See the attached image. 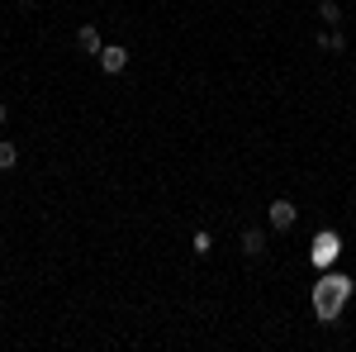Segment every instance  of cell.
I'll list each match as a JSON object with an SVG mask.
<instances>
[{"instance_id":"3957f363","label":"cell","mask_w":356,"mask_h":352,"mask_svg":"<svg viewBox=\"0 0 356 352\" xmlns=\"http://www.w3.org/2000/svg\"><path fill=\"white\" fill-rule=\"evenodd\" d=\"M342 252V243H337V234H318L314 238V247H309V257H314V267H328L332 257Z\"/></svg>"},{"instance_id":"8992f818","label":"cell","mask_w":356,"mask_h":352,"mask_svg":"<svg viewBox=\"0 0 356 352\" xmlns=\"http://www.w3.org/2000/svg\"><path fill=\"white\" fill-rule=\"evenodd\" d=\"M243 252L247 257H261V252H266V234H261V229H247L243 234Z\"/></svg>"},{"instance_id":"5b68a950","label":"cell","mask_w":356,"mask_h":352,"mask_svg":"<svg viewBox=\"0 0 356 352\" xmlns=\"http://www.w3.org/2000/svg\"><path fill=\"white\" fill-rule=\"evenodd\" d=\"M76 48L100 57V48H105V43H100V29H95V24H81V29H76Z\"/></svg>"},{"instance_id":"52a82bcc","label":"cell","mask_w":356,"mask_h":352,"mask_svg":"<svg viewBox=\"0 0 356 352\" xmlns=\"http://www.w3.org/2000/svg\"><path fill=\"white\" fill-rule=\"evenodd\" d=\"M15 167H19V148L10 138H0V171H15Z\"/></svg>"},{"instance_id":"30bf717a","label":"cell","mask_w":356,"mask_h":352,"mask_svg":"<svg viewBox=\"0 0 356 352\" xmlns=\"http://www.w3.org/2000/svg\"><path fill=\"white\" fill-rule=\"evenodd\" d=\"M191 247H195V252H200V257H209V252H214V238H209V234L200 229V234H195V238H191Z\"/></svg>"},{"instance_id":"8fae6325","label":"cell","mask_w":356,"mask_h":352,"mask_svg":"<svg viewBox=\"0 0 356 352\" xmlns=\"http://www.w3.org/2000/svg\"><path fill=\"white\" fill-rule=\"evenodd\" d=\"M5 119H10V109H5V105H0V129H5Z\"/></svg>"},{"instance_id":"7a4b0ae2","label":"cell","mask_w":356,"mask_h":352,"mask_svg":"<svg viewBox=\"0 0 356 352\" xmlns=\"http://www.w3.org/2000/svg\"><path fill=\"white\" fill-rule=\"evenodd\" d=\"M266 219H271V229H295V219H300V210H295V200H271L266 205Z\"/></svg>"},{"instance_id":"ba28073f","label":"cell","mask_w":356,"mask_h":352,"mask_svg":"<svg viewBox=\"0 0 356 352\" xmlns=\"http://www.w3.org/2000/svg\"><path fill=\"white\" fill-rule=\"evenodd\" d=\"M318 48H328V53H347V33L337 29V33H318Z\"/></svg>"},{"instance_id":"277c9868","label":"cell","mask_w":356,"mask_h":352,"mask_svg":"<svg viewBox=\"0 0 356 352\" xmlns=\"http://www.w3.org/2000/svg\"><path fill=\"white\" fill-rule=\"evenodd\" d=\"M100 67H105V77H119V72L129 67V48H119V43H105V48H100Z\"/></svg>"},{"instance_id":"9c48e42d","label":"cell","mask_w":356,"mask_h":352,"mask_svg":"<svg viewBox=\"0 0 356 352\" xmlns=\"http://www.w3.org/2000/svg\"><path fill=\"white\" fill-rule=\"evenodd\" d=\"M318 20L323 24H342V5L337 0H318Z\"/></svg>"},{"instance_id":"6da1fadb","label":"cell","mask_w":356,"mask_h":352,"mask_svg":"<svg viewBox=\"0 0 356 352\" xmlns=\"http://www.w3.org/2000/svg\"><path fill=\"white\" fill-rule=\"evenodd\" d=\"M347 300H352V281L347 276H323L318 291H314V309H318L323 324H337V314H342Z\"/></svg>"}]
</instances>
